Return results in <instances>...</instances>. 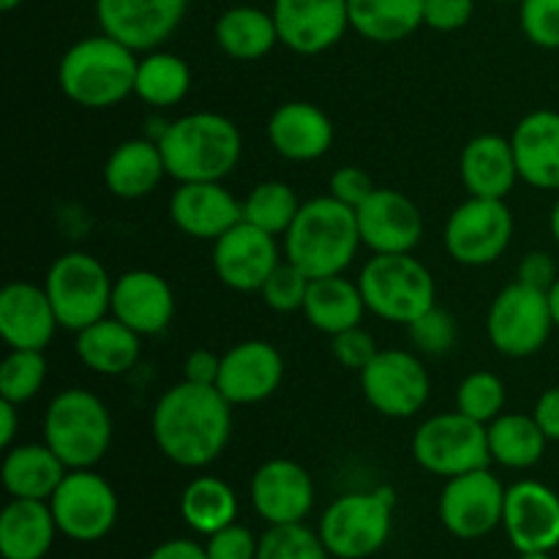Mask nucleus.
<instances>
[{"label": "nucleus", "instance_id": "nucleus-1", "mask_svg": "<svg viewBox=\"0 0 559 559\" xmlns=\"http://www.w3.org/2000/svg\"><path fill=\"white\" fill-rule=\"evenodd\" d=\"M158 451L186 469L216 462L233 437V404L216 385L178 382L162 393L151 418Z\"/></svg>", "mask_w": 559, "mask_h": 559}, {"label": "nucleus", "instance_id": "nucleus-2", "mask_svg": "<svg viewBox=\"0 0 559 559\" xmlns=\"http://www.w3.org/2000/svg\"><path fill=\"white\" fill-rule=\"evenodd\" d=\"M167 175L178 183L224 180L240 162L243 136L218 112H189L169 120L156 136Z\"/></svg>", "mask_w": 559, "mask_h": 559}, {"label": "nucleus", "instance_id": "nucleus-3", "mask_svg": "<svg viewBox=\"0 0 559 559\" xmlns=\"http://www.w3.org/2000/svg\"><path fill=\"white\" fill-rule=\"evenodd\" d=\"M364 246L353 207L331 194L304 202L284 235V257L309 278L338 276Z\"/></svg>", "mask_w": 559, "mask_h": 559}, {"label": "nucleus", "instance_id": "nucleus-4", "mask_svg": "<svg viewBox=\"0 0 559 559\" xmlns=\"http://www.w3.org/2000/svg\"><path fill=\"white\" fill-rule=\"evenodd\" d=\"M136 63L134 49L98 33L66 49L58 63V85L69 102L85 109L118 107L134 93Z\"/></svg>", "mask_w": 559, "mask_h": 559}, {"label": "nucleus", "instance_id": "nucleus-5", "mask_svg": "<svg viewBox=\"0 0 559 559\" xmlns=\"http://www.w3.org/2000/svg\"><path fill=\"white\" fill-rule=\"evenodd\" d=\"M44 442L69 469H93L112 445V418L96 393L66 388L44 413Z\"/></svg>", "mask_w": 559, "mask_h": 559}, {"label": "nucleus", "instance_id": "nucleus-6", "mask_svg": "<svg viewBox=\"0 0 559 559\" xmlns=\"http://www.w3.org/2000/svg\"><path fill=\"white\" fill-rule=\"evenodd\" d=\"M366 309L380 320L409 325L437 306V284L429 267L409 254H374L358 276Z\"/></svg>", "mask_w": 559, "mask_h": 559}, {"label": "nucleus", "instance_id": "nucleus-7", "mask_svg": "<svg viewBox=\"0 0 559 559\" xmlns=\"http://www.w3.org/2000/svg\"><path fill=\"white\" fill-rule=\"evenodd\" d=\"M393 508H396V495L388 486L342 495L322 513L317 533L331 557L366 559L377 555L391 538Z\"/></svg>", "mask_w": 559, "mask_h": 559}, {"label": "nucleus", "instance_id": "nucleus-8", "mask_svg": "<svg viewBox=\"0 0 559 559\" xmlns=\"http://www.w3.org/2000/svg\"><path fill=\"white\" fill-rule=\"evenodd\" d=\"M112 284L107 267L85 251L58 257L44 278V289L52 300L60 328L74 333L109 314Z\"/></svg>", "mask_w": 559, "mask_h": 559}, {"label": "nucleus", "instance_id": "nucleus-9", "mask_svg": "<svg viewBox=\"0 0 559 559\" xmlns=\"http://www.w3.org/2000/svg\"><path fill=\"white\" fill-rule=\"evenodd\" d=\"M413 456L426 473L456 478L489 467V435L484 424L467 418L459 409L442 413L418 426L413 437Z\"/></svg>", "mask_w": 559, "mask_h": 559}, {"label": "nucleus", "instance_id": "nucleus-10", "mask_svg": "<svg viewBox=\"0 0 559 559\" xmlns=\"http://www.w3.org/2000/svg\"><path fill=\"white\" fill-rule=\"evenodd\" d=\"M555 331L549 295L522 282L508 284L491 300L486 333L497 353L508 358H530L540 353Z\"/></svg>", "mask_w": 559, "mask_h": 559}, {"label": "nucleus", "instance_id": "nucleus-11", "mask_svg": "<svg viewBox=\"0 0 559 559\" xmlns=\"http://www.w3.org/2000/svg\"><path fill=\"white\" fill-rule=\"evenodd\" d=\"M445 251L453 262L484 267L500 260L513 240V213L506 200L469 197L445 222Z\"/></svg>", "mask_w": 559, "mask_h": 559}, {"label": "nucleus", "instance_id": "nucleus-12", "mask_svg": "<svg viewBox=\"0 0 559 559\" xmlns=\"http://www.w3.org/2000/svg\"><path fill=\"white\" fill-rule=\"evenodd\" d=\"M49 508L60 533L76 544H96L118 522V495L93 469H69L49 497Z\"/></svg>", "mask_w": 559, "mask_h": 559}, {"label": "nucleus", "instance_id": "nucleus-13", "mask_svg": "<svg viewBox=\"0 0 559 559\" xmlns=\"http://www.w3.org/2000/svg\"><path fill=\"white\" fill-rule=\"evenodd\" d=\"M360 391L385 418H413L426 407L431 380L426 366L407 349H380L360 371Z\"/></svg>", "mask_w": 559, "mask_h": 559}, {"label": "nucleus", "instance_id": "nucleus-14", "mask_svg": "<svg viewBox=\"0 0 559 559\" xmlns=\"http://www.w3.org/2000/svg\"><path fill=\"white\" fill-rule=\"evenodd\" d=\"M506 491L489 467L448 478L440 497L442 524L462 540L486 538L502 524Z\"/></svg>", "mask_w": 559, "mask_h": 559}, {"label": "nucleus", "instance_id": "nucleus-15", "mask_svg": "<svg viewBox=\"0 0 559 559\" xmlns=\"http://www.w3.org/2000/svg\"><path fill=\"white\" fill-rule=\"evenodd\" d=\"M189 0H96L102 33L134 52H153L180 27Z\"/></svg>", "mask_w": 559, "mask_h": 559}, {"label": "nucleus", "instance_id": "nucleus-16", "mask_svg": "<svg viewBox=\"0 0 559 559\" xmlns=\"http://www.w3.org/2000/svg\"><path fill=\"white\" fill-rule=\"evenodd\" d=\"M278 262L276 235L249 222H238L213 240V271L218 282L235 293H260Z\"/></svg>", "mask_w": 559, "mask_h": 559}, {"label": "nucleus", "instance_id": "nucleus-17", "mask_svg": "<svg viewBox=\"0 0 559 559\" xmlns=\"http://www.w3.org/2000/svg\"><path fill=\"white\" fill-rule=\"evenodd\" d=\"M273 20L284 47L320 55L349 31V5L347 0H273Z\"/></svg>", "mask_w": 559, "mask_h": 559}, {"label": "nucleus", "instance_id": "nucleus-18", "mask_svg": "<svg viewBox=\"0 0 559 559\" xmlns=\"http://www.w3.org/2000/svg\"><path fill=\"white\" fill-rule=\"evenodd\" d=\"M502 527L519 555L555 551L559 546V495L540 480H519L506 491Z\"/></svg>", "mask_w": 559, "mask_h": 559}, {"label": "nucleus", "instance_id": "nucleus-19", "mask_svg": "<svg viewBox=\"0 0 559 559\" xmlns=\"http://www.w3.org/2000/svg\"><path fill=\"white\" fill-rule=\"evenodd\" d=\"M355 216L360 240L374 254H409L424 238V216L402 191L374 189Z\"/></svg>", "mask_w": 559, "mask_h": 559}, {"label": "nucleus", "instance_id": "nucleus-20", "mask_svg": "<svg viewBox=\"0 0 559 559\" xmlns=\"http://www.w3.org/2000/svg\"><path fill=\"white\" fill-rule=\"evenodd\" d=\"M284 380V358L271 342L249 338L222 355L216 388L229 404H260L278 391Z\"/></svg>", "mask_w": 559, "mask_h": 559}, {"label": "nucleus", "instance_id": "nucleus-21", "mask_svg": "<svg viewBox=\"0 0 559 559\" xmlns=\"http://www.w3.org/2000/svg\"><path fill=\"white\" fill-rule=\"evenodd\" d=\"M251 506L267 524H298L314 508L311 475L293 459H271L251 478Z\"/></svg>", "mask_w": 559, "mask_h": 559}, {"label": "nucleus", "instance_id": "nucleus-22", "mask_svg": "<svg viewBox=\"0 0 559 559\" xmlns=\"http://www.w3.org/2000/svg\"><path fill=\"white\" fill-rule=\"evenodd\" d=\"M169 218L189 238L218 240L227 229L243 222V202L235 200L222 180L180 183L169 197Z\"/></svg>", "mask_w": 559, "mask_h": 559}, {"label": "nucleus", "instance_id": "nucleus-23", "mask_svg": "<svg viewBox=\"0 0 559 559\" xmlns=\"http://www.w3.org/2000/svg\"><path fill=\"white\" fill-rule=\"evenodd\" d=\"M109 314L140 336H158L175 317V293L158 273L129 271L115 278Z\"/></svg>", "mask_w": 559, "mask_h": 559}, {"label": "nucleus", "instance_id": "nucleus-24", "mask_svg": "<svg viewBox=\"0 0 559 559\" xmlns=\"http://www.w3.org/2000/svg\"><path fill=\"white\" fill-rule=\"evenodd\" d=\"M60 328L47 289L11 282L0 289V336L9 349H44Z\"/></svg>", "mask_w": 559, "mask_h": 559}, {"label": "nucleus", "instance_id": "nucleus-25", "mask_svg": "<svg viewBox=\"0 0 559 559\" xmlns=\"http://www.w3.org/2000/svg\"><path fill=\"white\" fill-rule=\"evenodd\" d=\"M519 178L540 191H559V112L535 109L511 134Z\"/></svg>", "mask_w": 559, "mask_h": 559}, {"label": "nucleus", "instance_id": "nucleus-26", "mask_svg": "<svg viewBox=\"0 0 559 559\" xmlns=\"http://www.w3.org/2000/svg\"><path fill=\"white\" fill-rule=\"evenodd\" d=\"M271 147L287 162H317L333 145V123L317 104L287 102L267 120Z\"/></svg>", "mask_w": 559, "mask_h": 559}, {"label": "nucleus", "instance_id": "nucleus-27", "mask_svg": "<svg viewBox=\"0 0 559 559\" xmlns=\"http://www.w3.org/2000/svg\"><path fill=\"white\" fill-rule=\"evenodd\" d=\"M459 175L469 197L506 200L519 178L511 140L500 134H478L464 145L459 158Z\"/></svg>", "mask_w": 559, "mask_h": 559}, {"label": "nucleus", "instance_id": "nucleus-28", "mask_svg": "<svg viewBox=\"0 0 559 559\" xmlns=\"http://www.w3.org/2000/svg\"><path fill=\"white\" fill-rule=\"evenodd\" d=\"M140 333L107 314L104 320L93 322L76 333L74 349L82 366H87L93 374L120 377L134 369L136 360H140Z\"/></svg>", "mask_w": 559, "mask_h": 559}, {"label": "nucleus", "instance_id": "nucleus-29", "mask_svg": "<svg viewBox=\"0 0 559 559\" xmlns=\"http://www.w3.org/2000/svg\"><path fill=\"white\" fill-rule=\"evenodd\" d=\"M66 473L69 467L60 462V456L47 442H27V445H14L5 451L0 478L14 500L49 502Z\"/></svg>", "mask_w": 559, "mask_h": 559}, {"label": "nucleus", "instance_id": "nucleus-30", "mask_svg": "<svg viewBox=\"0 0 559 559\" xmlns=\"http://www.w3.org/2000/svg\"><path fill=\"white\" fill-rule=\"evenodd\" d=\"M58 533L49 502L11 497L0 513V555L3 559H44Z\"/></svg>", "mask_w": 559, "mask_h": 559}, {"label": "nucleus", "instance_id": "nucleus-31", "mask_svg": "<svg viewBox=\"0 0 559 559\" xmlns=\"http://www.w3.org/2000/svg\"><path fill=\"white\" fill-rule=\"evenodd\" d=\"M167 175L162 147L156 140H126L109 153L104 164V183L120 200H142Z\"/></svg>", "mask_w": 559, "mask_h": 559}, {"label": "nucleus", "instance_id": "nucleus-32", "mask_svg": "<svg viewBox=\"0 0 559 559\" xmlns=\"http://www.w3.org/2000/svg\"><path fill=\"white\" fill-rule=\"evenodd\" d=\"M366 311L369 309H366L360 284L344 278V273L311 278L304 314L320 333L336 336V333L349 331V328H358L364 322Z\"/></svg>", "mask_w": 559, "mask_h": 559}, {"label": "nucleus", "instance_id": "nucleus-33", "mask_svg": "<svg viewBox=\"0 0 559 559\" xmlns=\"http://www.w3.org/2000/svg\"><path fill=\"white\" fill-rule=\"evenodd\" d=\"M218 49L233 60H260L276 47L278 38L273 11L257 5H233L224 11L213 27Z\"/></svg>", "mask_w": 559, "mask_h": 559}, {"label": "nucleus", "instance_id": "nucleus-34", "mask_svg": "<svg viewBox=\"0 0 559 559\" xmlns=\"http://www.w3.org/2000/svg\"><path fill=\"white\" fill-rule=\"evenodd\" d=\"M349 27L374 44H396L424 25V0H347Z\"/></svg>", "mask_w": 559, "mask_h": 559}, {"label": "nucleus", "instance_id": "nucleus-35", "mask_svg": "<svg viewBox=\"0 0 559 559\" xmlns=\"http://www.w3.org/2000/svg\"><path fill=\"white\" fill-rule=\"evenodd\" d=\"M486 435H489L491 462L508 469L535 467L544 459L549 442L533 415L519 413H502L486 426Z\"/></svg>", "mask_w": 559, "mask_h": 559}, {"label": "nucleus", "instance_id": "nucleus-36", "mask_svg": "<svg viewBox=\"0 0 559 559\" xmlns=\"http://www.w3.org/2000/svg\"><path fill=\"white\" fill-rule=\"evenodd\" d=\"M191 91V69L180 55L153 49L136 63L134 96L147 107L167 109L183 102Z\"/></svg>", "mask_w": 559, "mask_h": 559}, {"label": "nucleus", "instance_id": "nucleus-37", "mask_svg": "<svg viewBox=\"0 0 559 559\" xmlns=\"http://www.w3.org/2000/svg\"><path fill=\"white\" fill-rule=\"evenodd\" d=\"M183 522L200 535H213L235 522L238 516V497L233 486L213 475H200L191 480L180 497Z\"/></svg>", "mask_w": 559, "mask_h": 559}, {"label": "nucleus", "instance_id": "nucleus-38", "mask_svg": "<svg viewBox=\"0 0 559 559\" xmlns=\"http://www.w3.org/2000/svg\"><path fill=\"white\" fill-rule=\"evenodd\" d=\"M300 205L304 202L298 200L293 186L282 183V180H265V183H257L246 194L243 222L254 224V227L278 238V235H287V229L293 227Z\"/></svg>", "mask_w": 559, "mask_h": 559}, {"label": "nucleus", "instance_id": "nucleus-39", "mask_svg": "<svg viewBox=\"0 0 559 559\" xmlns=\"http://www.w3.org/2000/svg\"><path fill=\"white\" fill-rule=\"evenodd\" d=\"M44 380H47L44 349H11L0 366V399L22 407L33 396H38Z\"/></svg>", "mask_w": 559, "mask_h": 559}, {"label": "nucleus", "instance_id": "nucleus-40", "mask_svg": "<svg viewBox=\"0 0 559 559\" xmlns=\"http://www.w3.org/2000/svg\"><path fill=\"white\" fill-rule=\"evenodd\" d=\"M456 409L478 424L489 426L506 409V382L495 371H473L456 391Z\"/></svg>", "mask_w": 559, "mask_h": 559}, {"label": "nucleus", "instance_id": "nucleus-41", "mask_svg": "<svg viewBox=\"0 0 559 559\" xmlns=\"http://www.w3.org/2000/svg\"><path fill=\"white\" fill-rule=\"evenodd\" d=\"M257 559H331L320 533L298 524H273L260 538Z\"/></svg>", "mask_w": 559, "mask_h": 559}, {"label": "nucleus", "instance_id": "nucleus-42", "mask_svg": "<svg viewBox=\"0 0 559 559\" xmlns=\"http://www.w3.org/2000/svg\"><path fill=\"white\" fill-rule=\"evenodd\" d=\"M309 284L311 278L295 262L282 260L276 271L267 276V282L262 284L260 295L267 304V309L278 311V314H293V311H304Z\"/></svg>", "mask_w": 559, "mask_h": 559}, {"label": "nucleus", "instance_id": "nucleus-43", "mask_svg": "<svg viewBox=\"0 0 559 559\" xmlns=\"http://www.w3.org/2000/svg\"><path fill=\"white\" fill-rule=\"evenodd\" d=\"M409 338H413L415 349L426 355H445L448 349H453L459 336L456 320H453L451 311L440 309V306H431L429 311L413 320L407 325Z\"/></svg>", "mask_w": 559, "mask_h": 559}, {"label": "nucleus", "instance_id": "nucleus-44", "mask_svg": "<svg viewBox=\"0 0 559 559\" xmlns=\"http://www.w3.org/2000/svg\"><path fill=\"white\" fill-rule=\"evenodd\" d=\"M519 22L530 44L540 49H559V0H522Z\"/></svg>", "mask_w": 559, "mask_h": 559}, {"label": "nucleus", "instance_id": "nucleus-45", "mask_svg": "<svg viewBox=\"0 0 559 559\" xmlns=\"http://www.w3.org/2000/svg\"><path fill=\"white\" fill-rule=\"evenodd\" d=\"M331 353H333V358L344 366V369H353L360 374V371H364L366 366L374 360V355L380 353V347H377L374 336L358 325V328H349V331L331 336Z\"/></svg>", "mask_w": 559, "mask_h": 559}, {"label": "nucleus", "instance_id": "nucleus-46", "mask_svg": "<svg viewBox=\"0 0 559 559\" xmlns=\"http://www.w3.org/2000/svg\"><path fill=\"white\" fill-rule=\"evenodd\" d=\"M260 538H254L249 527L233 522L218 533L207 535V559H257Z\"/></svg>", "mask_w": 559, "mask_h": 559}, {"label": "nucleus", "instance_id": "nucleus-47", "mask_svg": "<svg viewBox=\"0 0 559 559\" xmlns=\"http://www.w3.org/2000/svg\"><path fill=\"white\" fill-rule=\"evenodd\" d=\"M475 14V0H424V25L437 33L462 31Z\"/></svg>", "mask_w": 559, "mask_h": 559}, {"label": "nucleus", "instance_id": "nucleus-48", "mask_svg": "<svg viewBox=\"0 0 559 559\" xmlns=\"http://www.w3.org/2000/svg\"><path fill=\"white\" fill-rule=\"evenodd\" d=\"M374 189L377 186L371 175L360 167H342L331 175V197L353 207V211H358Z\"/></svg>", "mask_w": 559, "mask_h": 559}, {"label": "nucleus", "instance_id": "nucleus-49", "mask_svg": "<svg viewBox=\"0 0 559 559\" xmlns=\"http://www.w3.org/2000/svg\"><path fill=\"white\" fill-rule=\"evenodd\" d=\"M559 278L555 257L546 254V251H530L522 262H519L516 282L527 284V287L540 289V293H549Z\"/></svg>", "mask_w": 559, "mask_h": 559}, {"label": "nucleus", "instance_id": "nucleus-50", "mask_svg": "<svg viewBox=\"0 0 559 559\" xmlns=\"http://www.w3.org/2000/svg\"><path fill=\"white\" fill-rule=\"evenodd\" d=\"M218 369H222V358L211 349H194L189 353L183 364V380L197 382V385H216Z\"/></svg>", "mask_w": 559, "mask_h": 559}, {"label": "nucleus", "instance_id": "nucleus-51", "mask_svg": "<svg viewBox=\"0 0 559 559\" xmlns=\"http://www.w3.org/2000/svg\"><path fill=\"white\" fill-rule=\"evenodd\" d=\"M533 418L546 435V440L559 442V385L540 393L538 402H535Z\"/></svg>", "mask_w": 559, "mask_h": 559}, {"label": "nucleus", "instance_id": "nucleus-52", "mask_svg": "<svg viewBox=\"0 0 559 559\" xmlns=\"http://www.w3.org/2000/svg\"><path fill=\"white\" fill-rule=\"evenodd\" d=\"M145 559H207V551L205 546H200L197 540L175 538L164 540V544L156 546Z\"/></svg>", "mask_w": 559, "mask_h": 559}, {"label": "nucleus", "instance_id": "nucleus-53", "mask_svg": "<svg viewBox=\"0 0 559 559\" xmlns=\"http://www.w3.org/2000/svg\"><path fill=\"white\" fill-rule=\"evenodd\" d=\"M16 426H20V404L0 399V448H14Z\"/></svg>", "mask_w": 559, "mask_h": 559}, {"label": "nucleus", "instance_id": "nucleus-54", "mask_svg": "<svg viewBox=\"0 0 559 559\" xmlns=\"http://www.w3.org/2000/svg\"><path fill=\"white\" fill-rule=\"evenodd\" d=\"M549 309H551V320H555V328L559 331V278L555 282V287L549 289Z\"/></svg>", "mask_w": 559, "mask_h": 559}, {"label": "nucleus", "instance_id": "nucleus-55", "mask_svg": "<svg viewBox=\"0 0 559 559\" xmlns=\"http://www.w3.org/2000/svg\"><path fill=\"white\" fill-rule=\"evenodd\" d=\"M549 227H551V238H555V240H557V246H559V200L555 202V207H551Z\"/></svg>", "mask_w": 559, "mask_h": 559}, {"label": "nucleus", "instance_id": "nucleus-56", "mask_svg": "<svg viewBox=\"0 0 559 559\" xmlns=\"http://www.w3.org/2000/svg\"><path fill=\"white\" fill-rule=\"evenodd\" d=\"M519 559H551L549 551H522Z\"/></svg>", "mask_w": 559, "mask_h": 559}, {"label": "nucleus", "instance_id": "nucleus-57", "mask_svg": "<svg viewBox=\"0 0 559 559\" xmlns=\"http://www.w3.org/2000/svg\"><path fill=\"white\" fill-rule=\"evenodd\" d=\"M16 5H22V0H0V9L3 11H14Z\"/></svg>", "mask_w": 559, "mask_h": 559}, {"label": "nucleus", "instance_id": "nucleus-58", "mask_svg": "<svg viewBox=\"0 0 559 559\" xmlns=\"http://www.w3.org/2000/svg\"><path fill=\"white\" fill-rule=\"evenodd\" d=\"M495 3H522V0H495Z\"/></svg>", "mask_w": 559, "mask_h": 559}]
</instances>
